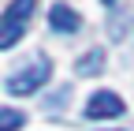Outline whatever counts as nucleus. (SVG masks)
I'll use <instances>...</instances> for the list:
<instances>
[{"label": "nucleus", "instance_id": "f257e3e1", "mask_svg": "<svg viewBox=\"0 0 134 131\" xmlns=\"http://www.w3.org/2000/svg\"><path fill=\"white\" fill-rule=\"evenodd\" d=\"M48 79H52V60H48L45 53H37V56L26 64V68H19V71L8 75L4 90H8L11 97H26V94H37L41 83H48Z\"/></svg>", "mask_w": 134, "mask_h": 131}, {"label": "nucleus", "instance_id": "f03ea898", "mask_svg": "<svg viewBox=\"0 0 134 131\" xmlns=\"http://www.w3.org/2000/svg\"><path fill=\"white\" fill-rule=\"evenodd\" d=\"M34 8H37V0H11L4 8V15H0V49H11V45L23 41Z\"/></svg>", "mask_w": 134, "mask_h": 131}, {"label": "nucleus", "instance_id": "7ed1b4c3", "mask_svg": "<svg viewBox=\"0 0 134 131\" xmlns=\"http://www.w3.org/2000/svg\"><path fill=\"white\" fill-rule=\"evenodd\" d=\"M123 112H127L123 97L112 94V90H97L90 101H86V116L90 120H115V116H123Z\"/></svg>", "mask_w": 134, "mask_h": 131}, {"label": "nucleus", "instance_id": "20e7f679", "mask_svg": "<svg viewBox=\"0 0 134 131\" xmlns=\"http://www.w3.org/2000/svg\"><path fill=\"white\" fill-rule=\"evenodd\" d=\"M48 26H52L56 34H75L82 26V15L75 8H67V4H52L48 8Z\"/></svg>", "mask_w": 134, "mask_h": 131}, {"label": "nucleus", "instance_id": "39448f33", "mask_svg": "<svg viewBox=\"0 0 134 131\" xmlns=\"http://www.w3.org/2000/svg\"><path fill=\"white\" fill-rule=\"evenodd\" d=\"M100 68H104V49H90V53L75 64V71H78V75H97Z\"/></svg>", "mask_w": 134, "mask_h": 131}, {"label": "nucleus", "instance_id": "423d86ee", "mask_svg": "<svg viewBox=\"0 0 134 131\" xmlns=\"http://www.w3.org/2000/svg\"><path fill=\"white\" fill-rule=\"evenodd\" d=\"M26 124L23 112H15V109H0V131H19Z\"/></svg>", "mask_w": 134, "mask_h": 131}, {"label": "nucleus", "instance_id": "0eeeda50", "mask_svg": "<svg viewBox=\"0 0 134 131\" xmlns=\"http://www.w3.org/2000/svg\"><path fill=\"white\" fill-rule=\"evenodd\" d=\"M67 97H71V86H60V94L45 101V112H56V109H63V101H67Z\"/></svg>", "mask_w": 134, "mask_h": 131}, {"label": "nucleus", "instance_id": "6e6552de", "mask_svg": "<svg viewBox=\"0 0 134 131\" xmlns=\"http://www.w3.org/2000/svg\"><path fill=\"white\" fill-rule=\"evenodd\" d=\"M104 4H112V0H104Z\"/></svg>", "mask_w": 134, "mask_h": 131}]
</instances>
